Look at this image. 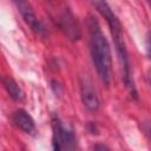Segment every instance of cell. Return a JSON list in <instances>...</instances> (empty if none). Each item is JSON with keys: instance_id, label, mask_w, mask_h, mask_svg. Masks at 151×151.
<instances>
[{"instance_id": "6da1fadb", "label": "cell", "mask_w": 151, "mask_h": 151, "mask_svg": "<svg viewBox=\"0 0 151 151\" xmlns=\"http://www.w3.org/2000/svg\"><path fill=\"white\" fill-rule=\"evenodd\" d=\"M87 29H88V45H90L92 61L96 66L100 80L105 85H109L111 80V66H112L110 45L96 18L88 17Z\"/></svg>"}, {"instance_id": "7a4b0ae2", "label": "cell", "mask_w": 151, "mask_h": 151, "mask_svg": "<svg viewBox=\"0 0 151 151\" xmlns=\"http://www.w3.org/2000/svg\"><path fill=\"white\" fill-rule=\"evenodd\" d=\"M90 2L97 8V11L104 17L106 22L109 24V27H110V31H111V34H112V38H113V42H114V46H116V51H117V54H118V60H119V64H120V67H122V71H123V77H124L125 85L136 96V90H134L132 77H131V67H130V63H129L127 50H126L124 37H123L122 25H120L118 18H117V15L113 13L111 7L106 2V0H90Z\"/></svg>"}, {"instance_id": "3957f363", "label": "cell", "mask_w": 151, "mask_h": 151, "mask_svg": "<svg viewBox=\"0 0 151 151\" xmlns=\"http://www.w3.org/2000/svg\"><path fill=\"white\" fill-rule=\"evenodd\" d=\"M51 18L54 24L64 32V34L72 41L79 40L81 37L80 26L77 21V18L64 4H54L51 7Z\"/></svg>"}, {"instance_id": "277c9868", "label": "cell", "mask_w": 151, "mask_h": 151, "mask_svg": "<svg viewBox=\"0 0 151 151\" xmlns=\"http://www.w3.org/2000/svg\"><path fill=\"white\" fill-rule=\"evenodd\" d=\"M52 131H53V147L55 150H72L76 149L77 142L76 137L68 127H66L58 118L52 120Z\"/></svg>"}, {"instance_id": "5b68a950", "label": "cell", "mask_w": 151, "mask_h": 151, "mask_svg": "<svg viewBox=\"0 0 151 151\" xmlns=\"http://www.w3.org/2000/svg\"><path fill=\"white\" fill-rule=\"evenodd\" d=\"M15 7L18 8L20 15L22 17L24 21L31 27V29L38 34H41L44 33L45 28L41 24V21L38 19V17L35 15L31 4L27 1V0H13Z\"/></svg>"}, {"instance_id": "8992f818", "label": "cell", "mask_w": 151, "mask_h": 151, "mask_svg": "<svg viewBox=\"0 0 151 151\" xmlns=\"http://www.w3.org/2000/svg\"><path fill=\"white\" fill-rule=\"evenodd\" d=\"M80 96H81V100L84 106L91 111V112H97L99 110L100 103H99V98L97 96L96 90L93 88L92 84L88 80H83L81 85H80Z\"/></svg>"}, {"instance_id": "52a82bcc", "label": "cell", "mask_w": 151, "mask_h": 151, "mask_svg": "<svg viewBox=\"0 0 151 151\" xmlns=\"http://www.w3.org/2000/svg\"><path fill=\"white\" fill-rule=\"evenodd\" d=\"M12 119H13V123L15 124V126H18L24 132H26V133H33L35 131V125H34L33 118L24 109L15 110L13 112V114H12Z\"/></svg>"}, {"instance_id": "ba28073f", "label": "cell", "mask_w": 151, "mask_h": 151, "mask_svg": "<svg viewBox=\"0 0 151 151\" xmlns=\"http://www.w3.org/2000/svg\"><path fill=\"white\" fill-rule=\"evenodd\" d=\"M2 84H4V87L6 88L7 93L17 101H21L25 97L24 94V91L21 90V87L18 85V83L11 78V77H5L2 79Z\"/></svg>"}, {"instance_id": "9c48e42d", "label": "cell", "mask_w": 151, "mask_h": 151, "mask_svg": "<svg viewBox=\"0 0 151 151\" xmlns=\"http://www.w3.org/2000/svg\"><path fill=\"white\" fill-rule=\"evenodd\" d=\"M146 51H147V54L151 57V37L147 38L146 40Z\"/></svg>"}, {"instance_id": "30bf717a", "label": "cell", "mask_w": 151, "mask_h": 151, "mask_svg": "<svg viewBox=\"0 0 151 151\" xmlns=\"http://www.w3.org/2000/svg\"><path fill=\"white\" fill-rule=\"evenodd\" d=\"M145 131H146V133L150 136V139H151V123H149V124H147V126H146Z\"/></svg>"}, {"instance_id": "8fae6325", "label": "cell", "mask_w": 151, "mask_h": 151, "mask_svg": "<svg viewBox=\"0 0 151 151\" xmlns=\"http://www.w3.org/2000/svg\"><path fill=\"white\" fill-rule=\"evenodd\" d=\"M93 149H94V150H98V149L105 150V149H109V147H106L105 145H94V146H93Z\"/></svg>"}, {"instance_id": "7c38bea8", "label": "cell", "mask_w": 151, "mask_h": 151, "mask_svg": "<svg viewBox=\"0 0 151 151\" xmlns=\"http://www.w3.org/2000/svg\"><path fill=\"white\" fill-rule=\"evenodd\" d=\"M146 78H147V81H149V84L151 85V68L149 70V72H147V76H146Z\"/></svg>"}, {"instance_id": "4fadbf2b", "label": "cell", "mask_w": 151, "mask_h": 151, "mask_svg": "<svg viewBox=\"0 0 151 151\" xmlns=\"http://www.w3.org/2000/svg\"><path fill=\"white\" fill-rule=\"evenodd\" d=\"M149 5H150V7H151V0H149Z\"/></svg>"}]
</instances>
